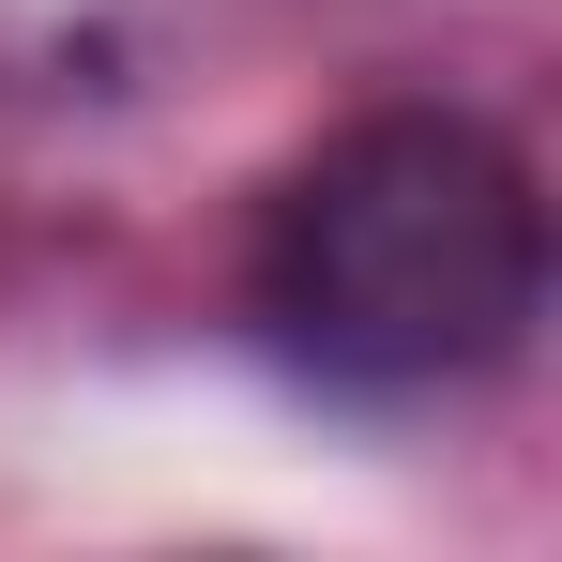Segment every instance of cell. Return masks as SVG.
Masks as SVG:
<instances>
[{
  "mask_svg": "<svg viewBox=\"0 0 562 562\" xmlns=\"http://www.w3.org/2000/svg\"><path fill=\"white\" fill-rule=\"evenodd\" d=\"M548 319V198L517 137L380 106L289 168L259 228V335L335 395H457Z\"/></svg>",
  "mask_w": 562,
  "mask_h": 562,
  "instance_id": "6da1fadb",
  "label": "cell"
}]
</instances>
